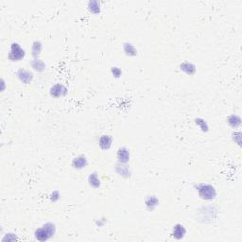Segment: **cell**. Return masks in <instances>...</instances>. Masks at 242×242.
<instances>
[{
    "label": "cell",
    "mask_w": 242,
    "mask_h": 242,
    "mask_svg": "<svg viewBox=\"0 0 242 242\" xmlns=\"http://www.w3.org/2000/svg\"><path fill=\"white\" fill-rule=\"evenodd\" d=\"M184 233V230L183 228V226L179 225V226H176L175 229H174V234H179V238L183 237V234Z\"/></svg>",
    "instance_id": "cell-4"
},
{
    "label": "cell",
    "mask_w": 242,
    "mask_h": 242,
    "mask_svg": "<svg viewBox=\"0 0 242 242\" xmlns=\"http://www.w3.org/2000/svg\"><path fill=\"white\" fill-rule=\"evenodd\" d=\"M199 193L202 196V198L203 199H212L214 198L215 196V190L213 187L209 186H202L200 190H199Z\"/></svg>",
    "instance_id": "cell-1"
},
{
    "label": "cell",
    "mask_w": 242,
    "mask_h": 242,
    "mask_svg": "<svg viewBox=\"0 0 242 242\" xmlns=\"http://www.w3.org/2000/svg\"><path fill=\"white\" fill-rule=\"evenodd\" d=\"M111 145V138L107 135H104L103 137L100 138V146L103 148H108Z\"/></svg>",
    "instance_id": "cell-3"
},
{
    "label": "cell",
    "mask_w": 242,
    "mask_h": 242,
    "mask_svg": "<svg viewBox=\"0 0 242 242\" xmlns=\"http://www.w3.org/2000/svg\"><path fill=\"white\" fill-rule=\"evenodd\" d=\"M129 157H130V155L129 153H128V151H126V149L122 148V149H119V151H118V158L121 162H127L128 160H129Z\"/></svg>",
    "instance_id": "cell-2"
}]
</instances>
